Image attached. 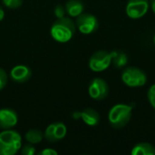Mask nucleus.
<instances>
[{
    "instance_id": "1",
    "label": "nucleus",
    "mask_w": 155,
    "mask_h": 155,
    "mask_svg": "<svg viewBox=\"0 0 155 155\" xmlns=\"http://www.w3.org/2000/svg\"><path fill=\"white\" fill-rule=\"evenodd\" d=\"M76 31V25L74 22L69 17L57 18L53 24L50 34L53 39L58 43H67L74 35Z\"/></svg>"
},
{
    "instance_id": "2",
    "label": "nucleus",
    "mask_w": 155,
    "mask_h": 155,
    "mask_svg": "<svg viewBox=\"0 0 155 155\" xmlns=\"http://www.w3.org/2000/svg\"><path fill=\"white\" fill-rule=\"evenodd\" d=\"M134 105L127 104H116L108 113V122L114 129L125 127L132 119Z\"/></svg>"
},
{
    "instance_id": "3",
    "label": "nucleus",
    "mask_w": 155,
    "mask_h": 155,
    "mask_svg": "<svg viewBox=\"0 0 155 155\" xmlns=\"http://www.w3.org/2000/svg\"><path fill=\"white\" fill-rule=\"evenodd\" d=\"M22 147L21 135L14 130L7 129L0 133V155H14Z\"/></svg>"
},
{
    "instance_id": "4",
    "label": "nucleus",
    "mask_w": 155,
    "mask_h": 155,
    "mask_svg": "<svg viewBox=\"0 0 155 155\" xmlns=\"http://www.w3.org/2000/svg\"><path fill=\"white\" fill-rule=\"evenodd\" d=\"M121 79L126 86L131 88L142 87L147 83L146 74L135 66H125L122 71Z\"/></svg>"
},
{
    "instance_id": "5",
    "label": "nucleus",
    "mask_w": 155,
    "mask_h": 155,
    "mask_svg": "<svg viewBox=\"0 0 155 155\" xmlns=\"http://www.w3.org/2000/svg\"><path fill=\"white\" fill-rule=\"evenodd\" d=\"M89 68L95 73H101L107 70L112 64V52L104 50L96 51L89 59Z\"/></svg>"
},
{
    "instance_id": "6",
    "label": "nucleus",
    "mask_w": 155,
    "mask_h": 155,
    "mask_svg": "<svg viewBox=\"0 0 155 155\" xmlns=\"http://www.w3.org/2000/svg\"><path fill=\"white\" fill-rule=\"evenodd\" d=\"M75 25L80 33L91 35L98 29L99 21L95 15L89 13H83L76 17Z\"/></svg>"
},
{
    "instance_id": "7",
    "label": "nucleus",
    "mask_w": 155,
    "mask_h": 155,
    "mask_svg": "<svg viewBox=\"0 0 155 155\" xmlns=\"http://www.w3.org/2000/svg\"><path fill=\"white\" fill-rule=\"evenodd\" d=\"M149 8V0H128L125 6V13L129 18L136 20L143 17Z\"/></svg>"
},
{
    "instance_id": "8",
    "label": "nucleus",
    "mask_w": 155,
    "mask_h": 155,
    "mask_svg": "<svg viewBox=\"0 0 155 155\" xmlns=\"http://www.w3.org/2000/svg\"><path fill=\"white\" fill-rule=\"evenodd\" d=\"M88 94L90 97L96 101L104 100L109 94V85L105 80L100 77L94 78L88 86Z\"/></svg>"
},
{
    "instance_id": "9",
    "label": "nucleus",
    "mask_w": 155,
    "mask_h": 155,
    "mask_svg": "<svg viewBox=\"0 0 155 155\" xmlns=\"http://www.w3.org/2000/svg\"><path fill=\"white\" fill-rule=\"evenodd\" d=\"M67 134V128L64 124L56 122L49 124L45 129L44 135L45 138L50 143H55L63 140Z\"/></svg>"
},
{
    "instance_id": "10",
    "label": "nucleus",
    "mask_w": 155,
    "mask_h": 155,
    "mask_svg": "<svg viewBox=\"0 0 155 155\" xmlns=\"http://www.w3.org/2000/svg\"><path fill=\"white\" fill-rule=\"evenodd\" d=\"M17 122L18 116L15 111L10 108L0 109V129H12L16 125Z\"/></svg>"
},
{
    "instance_id": "11",
    "label": "nucleus",
    "mask_w": 155,
    "mask_h": 155,
    "mask_svg": "<svg viewBox=\"0 0 155 155\" xmlns=\"http://www.w3.org/2000/svg\"><path fill=\"white\" fill-rule=\"evenodd\" d=\"M32 76L31 69L25 64H18L14 66L10 71V77L17 84H24L27 82Z\"/></svg>"
},
{
    "instance_id": "12",
    "label": "nucleus",
    "mask_w": 155,
    "mask_h": 155,
    "mask_svg": "<svg viewBox=\"0 0 155 155\" xmlns=\"http://www.w3.org/2000/svg\"><path fill=\"white\" fill-rule=\"evenodd\" d=\"M82 121L88 126L94 127L100 123V115L97 111L93 108H86L81 112Z\"/></svg>"
},
{
    "instance_id": "13",
    "label": "nucleus",
    "mask_w": 155,
    "mask_h": 155,
    "mask_svg": "<svg viewBox=\"0 0 155 155\" xmlns=\"http://www.w3.org/2000/svg\"><path fill=\"white\" fill-rule=\"evenodd\" d=\"M64 7L66 14L71 17H77L84 10V5L81 0H68Z\"/></svg>"
},
{
    "instance_id": "14",
    "label": "nucleus",
    "mask_w": 155,
    "mask_h": 155,
    "mask_svg": "<svg viewBox=\"0 0 155 155\" xmlns=\"http://www.w3.org/2000/svg\"><path fill=\"white\" fill-rule=\"evenodd\" d=\"M131 153L132 155H155V146L149 143H139L133 147Z\"/></svg>"
},
{
    "instance_id": "15",
    "label": "nucleus",
    "mask_w": 155,
    "mask_h": 155,
    "mask_svg": "<svg viewBox=\"0 0 155 155\" xmlns=\"http://www.w3.org/2000/svg\"><path fill=\"white\" fill-rule=\"evenodd\" d=\"M128 64V55L123 51L112 52V64L117 69H124Z\"/></svg>"
},
{
    "instance_id": "16",
    "label": "nucleus",
    "mask_w": 155,
    "mask_h": 155,
    "mask_svg": "<svg viewBox=\"0 0 155 155\" xmlns=\"http://www.w3.org/2000/svg\"><path fill=\"white\" fill-rule=\"evenodd\" d=\"M25 137V140L28 142V143L37 144L43 141V139L45 138V135H44V133L40 130L31 129L28 132H26Z\"/></svg>"
},
{
    "instance_id": "17",
    "label": "nucleus",
    "mask_w": 155,
    "mask_h": 155,
    "mask_svg": "<svg viewBox=\"0 0 155 155\" xmlns=\"http://www.w3.org/2000/svg\"><path fill=\"white\" fill-rule=\"evenodd\" d=\"M4 5L10 9L19 8L23 5V0H2Z\"/></svg>"
},
{
    "instance_id": "18",
    "label": "nucleus",
    "mask_w": 155,
    "mask_h": 155,
    "mask_svg": "<svg viewBox=\"0 0 155 155\" xmlns=\"http://www.w3.org/2000/svg\"><path fill=\"white\" fill-rule=\"evenodd\" d=\"M147 98H148L150 104L155 110V84L150 86V88L147 92Z\"/></svg>"
},
{
    "instance_id": "19",
    "label": "nucleus",
    "mask_w": 155,
    "mask_h": 155,
    "mask_svg": "<svg viewBox=\"0 0 155 155\" xmlns=\"http://www.w3.org/2000/svg\"><path fill=\"white\" fill-rule=\"evenodd\" d=\"M20 152H21L22 154L24 155H34L35 154V147L33 146V144L29 143V144L25 145L23 148L21 147Z\"/></svg>"
},
{
    "instance_id": "20",
    "label": "nucleus",
    "mask_w": 155,
    "mask_h": 155,
    "mask_svg": "<svg viewBox=\"0 0 155 155\" xmlns=\"http://www.w3.org/2000/svg\"><path fill=\"white\" fill-rule=\"evenodd\" d=\"M7 74L6 72L0 67V91L5 88V86L7 84Z\"/></svg>"
},
{
    "instance_id": "21",
    "label": "nucleus",
    "mask_w": 155,
    "mask_h": 155,
    "mask_svg": "<svg viewBox=\"0 0 155 155\" xmlns=\"http://www.w3.org/2000/svg\"><path fill=\"white\" fill-rule=\"evenodd\" d=\"M66 14L65 12V7L62 5H57L54 7V15L57 18H62L64 16V15Z\"/></svg>"
},
{
    "instance_id": "22",
    "label": "nucleus",
    "mask_w": 155,
    "mask_h": 155,
    "mask_svg": "<svg viewBox=\"0 0 155 155\" xmlns=\"http://www.w3.org/2000/svg\"><path fill=\"white\" fill-rule=\"evenodd\" d=\"M57 152L55 150H53V149H50V148H47V149H45L43 150L39 154L40 155H57Z\"/></svg>"
},
{
    "instance_id": "23",
    "label": "nucleus",
    "mask_w": 155,
    "mask_h": 155,
    "mask_svg": "<svg viewBox=\"0 0 155 155\" xmlns=\"http://www.w3.org/2000/svg\"><path fill=\"white\" fill-rule=\"evenodd\" d=\"M72 116H73V118H74V120H79V119L81 118V112H79V111H75V112H74V113H73Z\"/></svg>"
},
{
    "instance_id": "24",
    "label": "nucleus",
    "mask_w": 155,
    "mask_h": 155,
    "mask_svg": "<svg viewBox=\"0 0 155 155\" xmlns=\"http://www.w3.org/2000/svg\"><path fill=\"white\" fill-rule=\"evenodd\" d=\"M150 1V7L152 11L155 14V0H149Z\"/></svg>"
},
{
    "instance_id": "25",
    "label": "nucleus",
    "mask_w": 155,
    "mask_h": 155,
    "mask_svg": "<svg viewBox=\"0 0 155 155\" xmlns=\"http://www.w3.org/2000/svg\"><path fill=\"white\" fill-rule=\"evenodd\" d=\"M4 17H5V11H4V9L0 6V22L4 19Z\"/></svg>"
},
{
    "instance_id": "26",
    "label": "nucleus",
    "mask_w": 155,
    "mask_h": 155,
    "mask_svg": "<svg viewBox=\"0 0 155 155\" xmlns=\"http://www.w3.org/2000/svg\"><path fill=\"white\" fill-rule=\"evenodd\" d=\"M153 43H154V45H155V34H154V35H153Z\"/></svg>"
}]
</instances>
